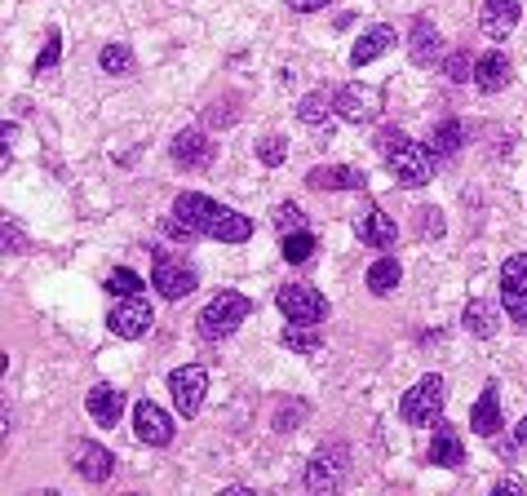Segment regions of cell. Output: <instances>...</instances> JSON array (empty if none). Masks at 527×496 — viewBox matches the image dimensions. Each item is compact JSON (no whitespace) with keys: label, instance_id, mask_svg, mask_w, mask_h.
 <instances>
[{"label":"cell","instance_id":"43","mask_svg":"<svg viewBox=\"0 0 527 496\" xmlns=\"http://www.w3.org/2000/svg\"><path fill=\"white\" fill-rule=\"evenodd\" d=\"M492 492H496V496H505V492H510V496H523V492H527V483H523V479H501Z\"/></svg>","mask_w":527,"mask_h":496},{"label":"cell","instance_id":"38","mask_svg":"<svg viewBox=\"0 0 527 496\" xmlns=\"http://www.w3.org/2000/svg\"><path fill=\"white\" fill-rule=\"evenodd\" d=\"M235 116H240V111H235V98H217L209 111H204V120L213 124V129H222V124H235Z\"/></svg>","mask_w":527,"mask_h":496},{"label":"cell","instance_id":"23","mask_svg":"<svg viewBox=\"0 0 527 496\" xmlns=\"http://www.w3.org/2000/svg\"><path fill=\"white\" fill-rule=\"evenodd\" d=\"M474 85H479L483 93H501L505 85H510V58H505L501 49L474 58Z\"/></svg>","mask_w":527,"mask_h":496},{"label":"cell","instance_id":"4","mask_svg":"<svg viewBox=\"0 0 527 496\" xmlns=\"http://www.w3.org/2000/svg\"><path fill=\"white\" fill-rule=\"evenodd\" d=\"M151 253V288L164 302H182L186 293H195V271L186 266V257H173L169 248H147Z\"/></svg>","mask_w":527,"mask_h":496},{"label":"cell","instance_id":"41","mask_svg":"<svg viewBox=\"0 0 527 496\" xmlns=\"http://www.w3.org/2000/svg\"><path fill=\"white\" fill-rule=\"evenodd\" d=\"M293 14H315V9H324V5H333V0H284Z\"/></svg>","mask_w":527,"mask_h":496},{"label":"cell","instance_id":"35","mask_svg":"<svg viewBox=\"0 0 527 496\" xmlns=\"http://www.w3.org/2000/svg\"><path fill=\"white\" fill-rule=\"evenodd\" d=\"M306 417H310V408H306L302 399H297V403H284V408L275 412L271 426H275L279 434H288V430H302V421H306Z\"/></svg>","mask_w":527,"mask_h":496},{"label":"cell","instance_id":"24","mask_svg":"<svg viewBox=\"0 0 527 496\" xmlns=\"http://www.w3.org/2000/svg\"><path fill=\"white\" fill-rule=\"evenodd\" d=\"M399 284H403V266H399V257H377V262L368 266V293H372V297L395 293Z\"/></svg>","mask_w":527,"mask_h":496},{"label":"cell","instance_id":"10","mask_svg":"<svg viewBox=\"0 0 527 496\" xmlns=\"http://www.w3.org/2000/svg\"><path fill=\"white\" fill-rule=\"evenodd\" d=\"M501 302H505V315H510L519 328H527V253L505 257V266H501Z\"/></svg>","mask_w":527,"mask_h":496},{"label":"cell","instance_id":"3","mask_svg":"<svg viewBox=\"0 0 527 496\" xmlns=\"http://www.w3.org/2000/svg\"><path fill=\"white\" fill-rule=\"evenodd\" d=\"M381 160H386L390 178H395L399 186H408V191H417V186H426L434 178L430 169V147H421V142H412L408 133L395 142L390 151H381Z\"/></svg>","mask_w":527,"mask_h":496},{"label":"cell","instance_id":"18","mask_svg":"<svg viewBox=\"0 0 527 496\" xmlns=\"http://www.w3.org/2000/svg\"><path fill=\"white\" fill-rule=\"evenodd\" d=\"M501 426H505V421H501V386L488 381V386H483V395L474 399V408H470V430L483 434V439H492Z\"/></svg>","mask_w":527,"mask_h":496},{"label":"cell","instance_id":"16","mask_svg":"<svg viewBox=\"0 0 527 496\" xmlns=\"http://www.w3.org/2000/svg\"><path fill=\"white\" fill-rule=\"evenodd\" d=\"M306 186L310 191H364L368 173L355 169V164H315L306 173Z\"/></svg>","mask_w":527,"mask_h":496},{"label":"cell","instance_id":"27","mask_svg":"<svg viewBox=\"0 0 527 496\" xmlns=\"http://www.w3.org/2000/svg\"><path fill=\"white\" fill-rule=\"evenodd\" d=\"M461 328L470 337H496V310L488 306V302H465V310H461Z\"/></svg>","mask_w":527,"mask_h":496},{"label":"cell","instance_id":"37","mask_svg":"<svg viewBox=\"0 0 527 496\" xmlns=\"http://www.w3.org/2000/svg\"><path fill=\"white\" fill-rule=\"evenodd\" d=\"M284 155H288V142L279 138V133H271V138H262V142H257V160H262L266 169H275V164H284Z\"/></svg>","mask_w":527,"mask_h":496},{"label":"cell","instance_id":"36","mask_svg":"<svg viewBox=\"0 0 527 496\" xmlns=\"http://www.w3.org/2000/svg\"><path fill=\"white\" fill-rule=\"evenodd\" d=\"M58 58H62V31L54 27V31L45 36V49H40V58H36V76L54 71V67H58Z\"/></svg>","mask_w":527,"mask_h":496},{"label":"cell","instance_id":"32","mask_svg":"<svg viewBox=\"0 0 527 496\" xmlns=\"http://www.w3.org/2000/svg\"><path fill=\"white\" fill-rule=\"evenodd\" d=\"M443 76H448L452 85H465V80H474V58H470V49H452V54L443 58Z\"/></svg>","mask_w":527,"mask_h":496},{"label":"cell","instance_id":"17","mask_svg":"<svg viewBox=\"0 0 527 496\" xmlns=\"http://www.w3.org/2000/svg\"><path fill=\"white\" fill-rule=\"evenodd\" d=\"M71 465H76V474L85 483H107L111 474H116V457H111L102 443H80V448L71 452Z\"/></svg>","mask_w":527,"mask_h":496},{"label":"cell","instance_id":"20","mask_svg":"<svg viewBox=\"0 0 527 496\" xmlns=\"http://www.w3.org/2000/svg\"><path fill=\"white\" fill-rule=\"evenodd\" d=\"M85 408H89V417L98 421L102 430H116L120 417H124V390H116V386H93L89 399H85Z\"/></svg>","mask_w":527,"mask_h":496},{"label":"cell","instance_id":"34","mask_svg":"<svg viewBox=\"0 0 527 496\" xmlns=\"http://www.w3.org/2000/svg\"><path fill=\"white\" fill-rule=\"evenodd\" d=\"M275 226H279V235L306 231V209H302V204H293V200H284V204L275 209Z\"/></svg>","mask_w":527,"mask_h":496},{"label":"cell","instance_id":"25","mask_svg":"<svg viewBox=\"0 0 527 496\" xmlns=\"http://www.w3.org/2000/svg\"><path fill=\"white\" fill-rule=\"evenodd\" d=\"M426 147H430L434 160H452V155H457V151L465 147V124H461V120H443L439 129L430 133Z\"/></svg>","mask_w":527,"mask_h":496},{"label":"cell","instance_id":"2","mask_svg":"<svg viewBox=\"0 0 527 496\" xmlns=\"http://www.w3.org/2000/svg\"><path fill=\"white\" fill-rule=\"evenodd\" d=\"M244 319H253V297H244V293H235V288H226V293H217L209 306L200 310V337H209V341H222V337H231L235 328L244 324Z\"/></svg>","mask_w":527,"mask_h":496},{"label":"cell","instance_id":"29","mask_svg":"<svg viewBox=\"0 0 527 496\" xmlns=\"http://www.w3.org/2000/svg\"><path fill=\"white\" fill-rule=\"evenodd\" d=\"M315 248H319V240H315L310 231H293V235H284L279 253H284V262H288V266H306L310 257H315Z\"/></svg>","mask_w":527,"mask_h":496},{"label":"cell","instance_id":"11","mask_svg":"<svg viewBox=\"0 0 527 496\" xmlns=\"http://www.w3.org/2000/svg\"><path fill=\"white\" fill-rule=\"evenodd\" d=\"M133 434H138V443H147V448H169L178 426H173V417L160 408V403L138 399L133 403Z\"/></svg>","mask_w":527,"mask_h":496},{"label":"cell","instance_id":"19","mask_svg":"<svg viewBox=\"0 0 527 496\" xmlns=\"http://www.w3.org/2000/svg\"><path fill=\"white\" fill-rule=\"evenodd\" d=\"M443 54V36H439V27L430 23V18H417L408 31V58L417 62V67H434Z\"/></svg>","mask_w":527,"mask_h":496},{"label":"cell","instance_id":"26","mask_svg":"<svg viewBox=\"0 0 527 496\" xmlns=\"http://www.w3.org/2000/svg\"><path fill=\"white\" fill-rule=\"evenodd\" d=\"M279 341H284L288 350H297V355H319V350H324L319 324H293V319H288V328L279 333Z\"/></svg>","mask_w":527,"mask_h":496},{"label":"cell","instance_id":"8","mask_svg":"<svg viewBox=\"0 0 527 496\" xmlns=\"http://www.w3.org/2000/svg\"><path fill=\"white\" fill-rule=\"evenodd\" d=\"M151 324H155V310H151V302H147L142 293L120 297V302L111 306V315H107V328H111L116 337H124V341L147 337V333H151Z\"/></svg>","mask_w":527,"mask_h":496},{"label":"cell","instance_id":"21","mask_svg":"<svg viewBox=\"0 0 527 496\" xmlns=\"http://www.w3.org/2000/svg\"><path fill=\"white\" fill-rule=\"evenodd\" d=\"M395 27H386V23H377V27H368L364 36L355 40V49H350V67H368V62H377L381 54H390L395 49Z\"/></svg>","mask_w":527,"mask_h":496},{"label":"cell","instance_id":"12","mask_svg":"<svg viewBox=\"0 0 527 496\" xmlns=\"http://www.w3.org/2000/svg\"><path fill=\"white\" fill-rule=\"evenodd\" d=\"M333 111L346 124H368L381 116V93L372 85H341L333 93Z\"/></svg>","mask_w":527,"mask_h":496},{"label":"cell","instance_id":"40","mask_svg":"<svg viewBox=\"0 0 527 496\" xmlns=\"http://www.w3.org/2000/svg\"><path fill=\"white\" fill-rule=\"evenodd\" d=\"M399 138H403V129H399V124H386V129H381L377 138H372V147H377V155H381V151H390V147H395Z\"/></svg>","mask_w":527,"mask_h":496},{"label":"cell","instance_id":"14","mask_svg":"<svg viewBox=\"0 0 527 496\" xmlns=\"http://www.w3.org/2000/svg\"><path fill=\"white\" fill-rule=\"evenodd\" d=\"M355 235L359 240H364L368 248H390L399 240V222L395 217H390L386 209H381V204H364V209L355 213Z\"/></svg>","mask_w":527,"mask_h":496},{"label":"cell","instance_id":"7","mask_svg":"<svg viewBox=\"0 0 527 496\" xmlns=\"http://www.w3.org/2000/svg\"><path fill=\"white\" fill-rule=\"evenodd\" d=\"M275 306L284 310V319H293V324H324L328 319V297L310 284H284L275 293Z\"/></svg>","mask_w":527,"mask_h":496},{"label":"cell","instance_id":"15","mask_svg":"<svg viewBox=\"0 0 527 496\" xmlns=\"http://www.w3.org/2000/svg\"><path fill=\"white\" fill-rule=\"evenodd\" d=\"M519 18H523L519 0H483V5H479V31L488 40H496V45H501L505 36H514Z\"/></svg>","mask_w":527,"mask_h":496},{"label":"cell","instance_id":"22","mask_svg":"<svg viewBox=\"0 0 527 496\" xmlns=\"http://www.w3.org/2000/svg\"><path fill=\"white\" fill-rule=\"evenodd\" d=\"M430 461L434 465H443V470H457V465L465 461V443H461V434L448 426V421H434V443H430Z\"/></svg>","mask_w":527,"mask_h":496},{"label":"cell","instance_id":"9","mask_svg":"<svg viewBox=\"0 0 527 496\" xmlns=\"http://www.w3.org/2000/svg\"><path fill=\"white\" fill-rule=\"evenodd\" d=\"M204 390H209V372H204L200 364H186V368H173L169 372V395H173L178 417L191 421L195 412L204 408Z\"/></svg>","mask_w":527,"mask_h":496},{"label":"cell","instance_id":"28","mask_svg":"<svg viewBox=\"0 0 527 496\" xmlns=\"http://www.w3.org/2000/svg\"><path fill=\"white\" fill-rule=\"evenodd\" d=\"M328 111H333V98H328V89H310L306 98L297 102V120H302L306 129H324Z\"/></svg>","mask_w":527,"mask_h":496},{"label":"cell","instance_id":"13","mask_svg":"<svg viewBox=\"0 0 527 496\" xmlns=\"http://www.w3.org/2000/svg\"><path fill=\"white\" fill-rule=\"evenodd\" d=\"M169 155H173L178 169H209L217 160V142H209L204 129H182L178 138L169 142Z\"/></svg>","mask_w":527,"mask_h":496},{"label":"cell","instance_id":"44","mask_svg":"<svg viewBox=\"0 0 527 496\" xmlns=\"http://www.w3.org/2000/svg\"><path fill=\"white\" fill-rule=\"evenodd\" d=\"M514 439H519V443H523V448H527V417L519 421V426H514Z\"/></svg>","mask_w":527,"mask_h":496},{"label":"cell","instance_id":"33","mask_svg":"<svg viewBox=\"0 0 527 496\" xmlns=\"http://www.w3.org/2000/svg\"><path fill=\"white\" fill-rule=\"evenodd\" d=\"M142 275L138 271H129V266H116V271L107 275V293H116V297H133V293H142Z\"/></svg>","mask_w":527,"mask_h":496},{"label":"cell","instance_id":"1","mask_svg":"<svg viewBox=\"0 0 527 496\" xmlns=\"http://www.w3.org/2000/svg\"><path fill=\"white\" fill-rule=\"evenodd\" d=\"M173 213H178L195 235H204V240H222V244L253 240V222H248L244 213L226 209V204H217L200 191H182L178 200H173Z\"/></svg>","mask_w":527,"mask_h":496},{"label":"cell","instance_id":"39","mask_svg":"<svg viewBox=\"0 0 527 496\" xmlns=\"http://www.w3.org/2000/svg\"><path fill=\"white\" fill-rule=\"evenodd\" d=\"M0 240H5V253H31V240L23 235V226L9 222V217H5V231H0Z\"/></svg>","mask_w":527,"mask_h":496},{"label":"cell","instance_id":"5","mask_svg":"<svg viewBox=\"0 0 527 496\" xmlns=\"http://www.w3.org/2000/svg\"><path fill=\"white\" fill-rule=\"evenodd\" d=\"M443 399H448V390H443V377H439V372H426V377H421L417 386L403 395L399 417L408 421V426H434V421L443 417Z\"/></svg>","mask_w":527,"mask_h":496},{"label":"cell","instance_id":"6","mask_svg":"<svg viewBox=\"0 0 527 496\" xmlns=\"http://www.w3.org/2000/svg\"><path fill=\"white\" fill-rule=\"evenodd\" d=\"M346 474H350V448L346 443H324V448H315V457L306 461V488L328 496L346 483Z\"/></svg>","mask_w":527,"mask_h":496},{"label":"cell","instance_id":"30","mask_svg":"<svg viewBox=\"0 0 527 496\" xmlns=\"http://www.w3.org/2000/svg\"><path fill=\"white\" fill-rule=\"evenodd\" d=\"M98 67L107 71V76H133V71H138V62H133V49L129 45H102Z\"/></svg>","mask_w":527,"mask_h":496},{"label":"cell","instance_id":"42","mask_svg":"<svg viewBox=\"0 0 527 496\" xmlns=\"http://www.w3.org/2000/svg\"><path fill=\"white\" fill-rule=\"evenodd\" d=\"M492 443H496V457H501V461H514V452L523 448L519 439H496V434H492Z\"/></svg>","mask_w":527,"mask_h":496},{"label":"cell","instance_id":"31","mask_svg":"<svg viewBox=\"0 0 527 496\" xmlns=\"http://www.w3.org/2000/svg\"><path fill=\"white\" fill-rule=\"evenodd\" d=\"M412 226H417L421 240H439L448 226H443V213L434 209V204H421V209H412Z\"/></svg>","mask_w":527,"mask_h":496}]
</instances>
